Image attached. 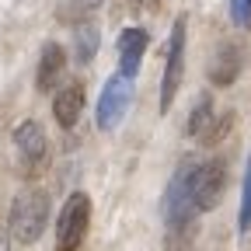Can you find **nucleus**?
Here are the masks:
<instances>
[{"label": "nucleus", "mask_w": 251, "mask_h": 251, "mask_svg": "<svg viewBox=\"0 0 251 251\" xmlns=\"http://www.w3.org/2000/svg\"><path fill=\"white\" fill-rule=\"evenodd\" d=\"M192 175H196V164L185 161L168 192H164V227H168V237H164V248L168 251H185L196 237V199H192Z\"/></svg>", "instance_id": "nucleus-1"}, {"label": "nucleus", "mask_w": 251, "mask_h": 251, "mask_svg": "<svg viewBox=\"0 0 251 251\" xmlns=\"http://www.w3.org/2000/svg\"><path fill=\"white\" fill-rule=\"evenodd\" d=\"M11 237L18 244H35L49 224V199L46 192H39V188H28V192H21L11 206Z\"/></svg>", "instance_id": "nucleus-2"}, {"label": "nucleus", "mask_w": 251, "mask_h": 251, "mask_svg": "<svg viewBox=\"0 0 251 251\" xmlns=\"http://www.w3.org/2000/svg\"><path fill=\"white\" fill-rule=\"evenodd\" d=\"M87 220H91V199L84 192H74L67 199V206L59 209V224H56V244H59V251H74L84 241Z\"/></svg>", "instance_id": "nucleus-3"}, {"label": "nucleus", "mask_w": 251, "mask_h": 251, "mask_svg": "<svg viewBox=\"0 0 251 251\" xmlns=\"http://www.w3.org/2000/svg\"><path fill=\"white\" fill-rule=\"evenodd\" d=\"M133 105V77H126V74H115L105 91H101V101H98V126L105 133H112L115 126L126 119V112H129Z\"/></svg>", "instance_id": "nucleus-4"}, {"label": "nucleus", "mask_w": 251, "mask_h": 251, "mask_svg": "<svg viewBox=\"0 0 251 251\" xmlns=\"http://www.w3.org/2000/svg\"><path fill=\"white\" fill-rule=\"evenodd\" d=\"M181 70H185V18L175 21L171 28V42H168V67H164V84H161V112L171 108L178 84H181Z\"/></svg>", "instance_id": "nucleus-5"}, {"label": "nucleus", "mask_w": 251, "mask_h": 251, "mask_svg": "<svg viewBox=\"0 0 251 251\" xmlns=\"http://www.w3.org/2000/svg\"><path fill=\"white\" fill-rule=\"evenodd\" d=\"M224 181H227V168L220 161H206V164H196V175H192V199H196V209L206 213L220 202L224 196Z\"/></svg>", "instance_id": "nucleus-6"}, {"label": "nucleus", "mask_w": 251, "mask_h": 251, "mask_svg": "<svg viewBox=\"0 0 251 251\" xmlns=\"http://www.w3.org/2000/svg\"><path fill=\"white\" fill-rule=\"evenodd\" d=\"M147 49V31L143 28H126L119 35V74L126 77H136L140 70V59Z\"/></svg>", "instance_id": "nucleus-7"}, {"label": "nucleus", "mask_w": 251, "mask_h": 251, "mask_svg": "<svg viewBox=\"0 0 251 251\" xmlns=\"http://www.w3.org/2000/svg\"><path fill=\"white\" fill-rule=\"evenodd\" d=\"M14 143H18L25 161H42V157H46V133H42V126L31 122V119L14 129Z\"/></svg>", "instance_id": "nucleus-8"}, {"label": "nucleus", "mask_w": 251, "mask_h": 251, "mask_svg": "<svg viewBox=\"0 0 251 251\" xmlns=\"http://www.w3.org/2000/svg\"><path fill=\"white\" fill-rule=\"evenodd\" d=\"M80 108H84V91L77 84L63 87L56 94V101H52V115H56V122L63 126V129H70V126L80 119Z\"/></svg>", "instance_id": "nucleus-9"}, {"label": "nucleus", "mask_w": 251, "mask_h": 251, "mask_svg": "<svg viewBox=\"0 0 251 251\" xmlns=\"http://www.w3.org/2000/svg\"><path fill=\"white\" fill-rule=\"evenodd\" d=\"M63 67H67V52L56 42H49L42 49V59H39V91H52L63 77Z\"/></svg>", "instance_id": "nucleus-10"}, {"label": "nucleus", "mask_w": 251, "mask_h": 251, "mask_svg": "<svg viewBox=\"0 0 251 251\" xmlns=\"http://www.w3.org/2000/svg\"><path fill=\"white\" fill-rule=\"evenodd\" d=\"M237 70H241V52H237L234 46H224V49L216 52L213 67H209V77H213L216 84H230V80L237 77Z\"/></svg>", "instance_id": "nucleus-11"}, {"label": "nucleus", "mask_w": 251, "mask_h": 251, "mask_svg": "<svg viewBox=\"0 0 251 251\" xmlns=\"http://www.w3.org/2000/svg\"><path fill=\"white\" fill-rule=\"evenodd\" d=\"M94 49H98V28L80 25V28H77V59H80V63L94 59Z\"/></svg>", "instance_id": "nucleus-12"}, {"label": "nucleus", "mask_w": 251, "mask_h": 251, "mask_svg": "<svg viewBox=\"0 0 251 251\" xmlns=\"http://www.w3.org/2000/svg\"><path fill=\"white\" fill-rule=\"evenodd\" d=\"M237 227H241V230H251V157H248L244 188H241V216H237Z\"/></svg>", "instance_id": "nucleus-13"}, {"label": "nucleus", "mask_w": 251, "mask_h": 251, "mask_svg": "<svg viewBox=\"0 0 251 251\" xmlns=\"http://www.w3.org/2000/svg\"><path fill=\"white\" fill-rule=\"evenodd\" d=\"M206 129H209V98H202L199 108L192 112V119H188V133H192V136H199Z\"/></svg>", "instance_id": "nucleus-14"}, {"label": "nucleus", "mask_w": 251, "mask_h": 251, "mask_svg": "<svg viewBox=\"0 0 251 251\" xmlns=\"http://www.w3.org/2000/svg\"><path fill=\"white\" fill-rule=\"evenodd\" d=\"M230 18L241 28H251V0H230Z\"/></svg>", "instance_id": "nucleus-15"}, {"label": "nucleus", "mask_w": 251, "mask_h": 251, "mask_svg": "<svg viewBox=\"0 0 251 251\" xmlns=\"http://www.w3.org/2000/svg\"><path fill=\"white\" fill-rule=\"evenodd\" d=\"M0 251H11V248H7V237H0Z\"/></svg>", "instance_id": "nucleus-16"}, {"label": "nucleus", "mask_w": 251, "mask_h": 251, "mask_svg": "<svg viewBox=\"0 0 251 251\" xmlns=\"http://www.w3.org/2000/svg\"><path fill=\"white\" fill-rule=\"evenodd\" d=\"M77 4H87V7H94V4H98V0H77Z\"/></svg>", "instance_id": "nucleus-17"}]
</instances>
